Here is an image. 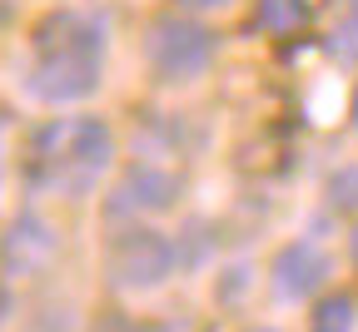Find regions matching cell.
<instances>
[{
  "instance_id": "cell-12",
  "label": "cell",
  "mask_w": 358,
  "mask_h": 332,
  "mask_svg": "<svg viewBox=\"0 0 358 332\" xmlns=\"http://www.w3.org/2000/svg\"><path fill=\"white\" fill-rule=\"evenodd\" d=\"M6 312H10V298H6V293H0V322H6Z\"/></svg>"
},
{
  "instance_id": "cell-9",
  "label": "cell",
  "mask_w": 358,
  "mask_h": 332,
  "mask_svg": "<svg viewBox=\"0 0 358 332\" xmlns=\"http://www.w3.org/2000/svg\"><path fill=\"white\" fill-rule=\"evenodd\" d=\"M299 20H303V6H299V0H264V6H259V25L279 30V35L299 30Z\"/></svg>"
},
{
  "instance_id": "cell-17",
  "label": "cell",
  "mask_w": 358,
  "mask_h": 332,
  "mask_svg": "<svg viewBox=\"0 0 358 332\" xmlns=\"http://www.w3.org/2000/svg\"><path fill=\"white\" fill-rule=\"evenodd\" d=\"M254 332H274V327H254Z\"/></svg>"
},
{
  "instance_id": "cell-6",
  "label": "cell",
  "mask_w": 358,
  "mask_h": 332,
  "mask_svg": "<svg viewBox=\"0 0 358 332\" xmlns=\"http://www.w3.org/2000/svg\"><path fill=\"white\" fill-rule=\"evenodd\" d=\"M329 253L324 248H313V243H289V248H279L274 253V293L284 298V303H303L308 293H319L324 282H329Z\"/></svg>"
},
{
  "instance_id": "cell-5",
  "label": "cell",
  "mask_w": 358,
  "mask_h": 332,
  "mask_svg": "<svg viewBox=\"0 0 358 332\" xmlns=\"http://www.w3.org/2000/svg\"><path fill=\"white\" fill-rule=\"evenodd\" d=\"M179 174L174 169H164V164H134L120 183H115V194H110V204H105V213L110 218H145V213H164V209H174V199H179Z\"/></svg>"
},
{
  "instance_id": "cell-8",
  "label": "cell",
  "mask_w": 358,
  "mask_h": 332,
  "mask_svg": "<svg viewBox=\"0 0 358 332\" xmlns=\"http://www.w3.org/2000/svg\"><path fill=\"white\" fill-rule=\"evenodd\" d=\"M313 332H353L358 327V308H353V298L348 293H329L319 308H313V322H308Z\"/></svg>"
},
{
  "instance_id": "cell-10",
  "label": "cell",
  "mask_w": 358,
  "mask_h": 332,
  "mask_svg": "<svg viewBox=\"0 0 358 332\" xmlns=\"http://www.w3.org/2000/svg\"><path fill=\"white\" fill-rule=\"evenodd\" d=\"M329 199H334V209L358 213V169H338V174L329 179Z\"/></svg>"
},
{
  "instance_id": "cell-1",
  "label": "cell",
  "mask_w": 358,
  "mask_h": 332,
  "mask_svg": "<svg viewBox=\"0 0 358 332\" xmlns=\"http://www.w3.org/2000/svg\"><path fill=\"white\" fill-rule=\"evenodd\" d=\"M105 75V30L85 10H55L35 25L25 89L45 105H75L100 89Z\"/></svg>"
},
{
  "instance_id": "cell-15",
  "label": "cell",
  "mask_w": 358,
  "mask_h": 332,
  "mask_svg": "<svg viewBox=\"0 0 358 332\" xmlns=\"http://www.w3.org/2000/svg\"><path fill=\"white\" fill-rule=\"evenodd\" d=\"M353 258H358V233H353Z\"/></svg>"
},
{
  "instance_id": "cell-3",
  "label": "cell",
  "mask_w": 358,
  "mask_h": 332,
  "mask_svg": "<svg viewBox=\"0 0 358 332\" xmlns=\"http://www.w3.org/2000/svg\"><path fill=\"white\" fill-rule=\"evenodd\" d=\"M219 55V40L209 25L189 20V15H159L145 30V60L164 84H189L199 80Z\"/></svg>"
},
{
  "instance_id": "cell-4",
  "label": "cell",
  "mask_w": 358,
  "mask_h": 332,
  "mask_svg": "<svg viewBox=\"0 0 358 332\" xmlns=\"http://www.w3.org/2000/svg\"><path fill=\"white\" fill-rule=\"evenodd\" d=\"M105 273L124 293H150L174 273V243L155 228H124L105 248Z\"/></svg>"
},
{
  "instance_id": "cell-13",
  "label": "cell",
  "mask_w": 358,
  "mask_h": 332,
  "mask_svg": "<svg viewBox=\"0 0 358 332\" xmlns=\"http://www.w3.org/2000/svg\"><path fill=\"white\" fill-rule=\"evenodd\" d=\"M140 332H169V327H159V322H155V327H140Z\"/></svg>"
},
{
  "instance_id": "cell-14",
  "label": "cell",
  "mask_w": 358,
  "mask_h": 332,
  "mask_svg": "<svg viewBox=\"0 0 358 332\" xmlns=\"http://www.w3.org/2000/svg\"><path fill=\"white\" fill-rule=\"evenodd\" d=\"M348 6H353V20H358V0H348Z\"/></svg>"
},
{
  "instance_id": "cell-11",
  "label": "cell",
  "mask_w": 358,
  "mask_h": 332,
  "mask_svg": "<svg viewBox=\"0 0 358 332\" xmlns=\"http://www.w3.org/2000/svg\"><path fill=\"white\" fill-rule=\"evenodd\" d=\"M189 6H199V10H219V6H229V0H189Z\"/></svg>"
},
{
  "instance_id": "cell-7",
  "label": "cell",
  "mask_w": 358,
  "mask_h": 332,
  "mask_svg": "<svg viewBox=\"0 0 358 332\" xmlns=\"http://www.w3.org/2000/svg\"><path fill=\"white\" fill-rule=\"evenodd\" d=\"M0 253H6L10 268H40V263L55 258V228L45 223V218H35V213H25V218H15V228L6 233Z\"/></svg>"
},
{
  "instance_id": "cell-16",
  "label": "cell",
  "mask_w": 358,
  "mask_h": 332,
  "mask_svg": "<svg viewBox=\"0 0 358 332\" xmlns=\"http://www.w3.org/2000/svg\"><path fill=\"white\" fill-rule=\"evenodd\" d=\"M353 119H358V94H353Z\"/></svg>"
},
{
  "instance_id": "cell-2",
  "label": "cell",
  "mask_w": 358,
  "mask_h": 332,
  "mask_svg": "<svg viewBox=\"0 0 358 332\" xmlns=\"http://www.w3.org/2000/svg\"><path fill=\"white\" fill-rule=\"evenodd\" d=\"M115 159V134L105 119L80 114V119H55L30 139V159H25V179L35 188L80 199L90 194Z\"/></svg>"
}]
</instances>
